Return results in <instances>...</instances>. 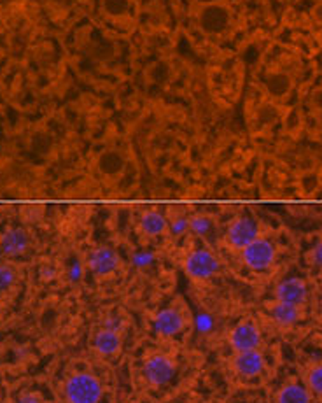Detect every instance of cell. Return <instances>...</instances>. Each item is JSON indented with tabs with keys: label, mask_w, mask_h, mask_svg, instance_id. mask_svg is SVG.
I'll list each match as a JSON object with an SVG mask.
<instances>
[{
	"label": "cell",
	"mask_w": 322,
	"mask_h": 403,
	"mask_svg": "<svg viewBox=\"0 0 322 403\" xmlns=\"http://www.w3.org/2000/svg\"><path fill=\"white\" fill-rule=\"evenodd\" d=\"M268 316L279 328H293L303 316V311L298 305L282 304V302H273L268 307Z\"/></svg>",
	"instance_id": "15"
},
{
	"label": "cell",
	"mask_w": 322,
	"mask_h": 403,
	"mask_svg": "<svg viewBox=\"0 0 322 403\" xmlns=\"http://www.w3.org/2000/svg\"><path fill=\"white\" fill-rule=\"evenodd\" d=\"M167 221H168V235L172 239H184L186 235H189V214L182 209H170L167 212Z\"/></svg>",
	"instance_id": "19"
},
{
	"label": "cell",
	"mask_w": 322,
	"mask_h": 403,
	"mask_svg": "<svg viewBox=\"0 0 322 403\" xmlns=\"http://www.w3.org/2000/svg\"><path fill=\"white\" fill-rule=\"evenodd\" d=\"M198 8H202V6H210V4H219V2H224V0H193Z\"/></svg>",
	"instance_id": "29"
},
{
	"label": "cell",
	"mask_w": 322,
	"mask_h": 403,
	"mask_svg": "<svg viewBox=\"0 0 322 403\" xmlns=\"http://www.w3.org/2000/svg\"><path fill=\"white\" fill-rule=\"evenodd\" d=\"M92 351L102 360H112L119 356L123 349V326L117 319L109 318L102 326L93 332Z\"/></svg>",
	"instance_id": "6"
},
{
	"label": "cell",
	"mask_w": 322,
	"mask_h": 403,
	"mask_svg": "<svg viewBox=\"0 0 322 403\" xmlns=\"http://www.w3.org/2000/svg\"><path fill=\"white\" fill-rule=\"evenodd\" d=\"M214 230H216V221L210 214H205V212L189 214V233L200 239H207L212 235Z\"/></svg>",
	"instance_id": "21"
},
{
	"label": "cell",
	"mask_w": 322,
	"mask_h": 403,
	"mask_svg": "<svg viewBox=\"0 0 322 403\" xmlns=\"http://www.w3.org/2000/svg\"><path fill=\"white\" fill-rule=\"evenodd\" d=\"M86 272V263L81 260H72L71 263H68L67 270H65V274H67V279L71 282H79L82 279V275H85Z\"/></svg>",
	"instance_id": "24"
},
{
	"label": "cell",
	"mask_w": 322,
	"mask_h": 403,
	"mask_svg": "<svg viewBox=\"0 0 322 403\" xmlns=\"http://www.w3.org/2000/svg\"><path fill=\"white\" fill-rule=\"evenodd\" d=\"M193 326H195L196 330H198L200 333H210V330L214 328V319H212V316L210 314H205V312H203V314H198L196 316V318H193Z\"/></svg>",
	"instance_id": "25"
},
{
	"label": "cell",
	"mask_w": 322,
	"mask_h": 403,
	"mask_svg": "<svg viewBox=\"0 0 322 403\" xmlns=\"http://www.w3.org/2000/svg\"><path fill=\"white\" fill-rule=\"evenodd\" d=\"M154 261H156V254L149 249H138V251H135V253H131V263H133V267L140 268V270L152 267Z\"/></svg>",
	"instance_id": "23"
},
{
	"label": "cell",
	"mask_w": 322,
	"mask_h": 403,
	"mask_svg": "<svg viewBox=\"0 0 322 403\" xmlns=\"http://www.w3.org/2000/svg\"><path fill=\"white\" fill-rule=\"evenodd\" d=\"M265 89L272 98H286L293 89V78L286 72H272L266 75Z\"/></svg>",
	"instance_id": "17"
},
{
	"label": "cell",
	"mask_w": 322,
	"mask_h": 403,
	"mask_svg": "<svg viewBox=\"0 0 322 403\" xmlns=\"http://www.w3.org/2000/svg\"><path fill=\"white\" fill-rule=\"evenodd\" d=\"M314 396L308 388L300 382H289L277 393V403H312Z\"/></svg>",
	"instance_id": "18"
},
{
	"label": "cell",
	"mask_w": 322,
	"mask_h": 403,
	"mask_svg": "<svg viewBox=\"0 0 322 403\" xmlns=\"http://www.w3.org/2000/svg\"><path fill=\"white\" fill-rule=\"evenodd\" d=\"M259 237H261V232H259L258 221L249 218V216H240V218L230 223L226 233H224V242L230 249L240 253L242 249H245L249 244H252Z\"/></svg>",
	"instance_id": "8"
},
{
	"label": "cell",
	"mask_w": 322,
	"mask_h": 403,
	"mask_svg": "<svg viewBox=\"0 0 322 403\" xmlns=\"http://www.w3.org/2000/svg\"><path fill=\"white\" fill-rule=\"evenodd\" d=\"M22 272L13 261H0V300H8L18 289Z\"/></svg>",
	"instance_id": "16"
},
{
	"label": "cell",
	"mask_w": 322,
	"mask_h": 403,
	"mask_svg": "<svg viewBox=\"0 0 322 403\" xmlns=\"http://www.w3.org/2000/svg\"><path fill=\"white\" fill-rule=\"evenodd\" d=\"M195 23L200 32L207 37H221L228 34L233 25V13L224 2L202 6L195 16Z\"/></svg>",
	"instance_id": "5"
},
{
	"label": "cell",
	"mask_w": 322,
	"mask_h": 403,
	"mask_svg": "<svg viewBox=\"0 0 322 403\" xmlns=\"http://www.w3.org/2000/svg\"><path fill=\"white\" fill-rule=\"evenodd\" d=\"M307 261L310 267L322 270V240H319L314 247L307 253Z\"/></svg>",
	"instance_id": "26"
},
{
	"label": "cell",
	"mask_w": 322,
	"mask_h": 403,
	"mask_svg": "<svg viewBox=\"0 0 322 403\" xmlns=\"http://www.w3.org/2000/svg\"><path fill=\"white\" fill-rule=\"evenodd\" d=\"M182 270L195 284H205L219 274L221 261L209 247H195L182 258Z\"/></svg>",
	"instance_id": "4"
},
{
	"label": "cell",
	"mask_w": 322,
	"mask_h": 403,
	"mask_svg": "<svg viewBox=\"0 0 322 403\" xmlns=\"http://www.w3.org/2000/svg\"><path fill=\"white\" fill-rule=\"evenodd\" d=\"M177 372V358L172 351L152 349L142 360V377L151 388H163Z\"/></svg>",
	"instance_id": "3"
},
{
	"label": "cell",
	"mask_w": 322,
	"mask_h": 403,
	"mask_svg": "<svg viewBox=\"0 0 322 403\" xmlns=\"http://www.w3.org/2000/svg\"><path fill=\"white\" fill-rule=\"evenodd\" d=\"M137 230L144 239L154 240L159 237L168 235V221L167 216L159 211H144L138 218Z\"/></svg>",
	"instance_id": "13"
},
{
	"label": "cell",
	"mask_w": 322,
	"mask_h": 403,
	"mask_svg": "<svg viewBox=\"0 0 322 403\" xmlns=\"http://www.w3.org/2000/svg\"><path fill=\"white\" fill-rule=\"evenodd\" d=\"M102 13L112 22L126 20L133 13V0H102Z\"/></svg>",
	"instance_id": "20"
},
{
	"label": "cell",
	"mask_w": 322,
	"mask_h": 403,
	"mask_svg": "<svg viewBox=\"0 0 322 403\" xmlns=\"http://www.w3.org/2000/svg\"><path fill=\"white\" fill-rule=\"evenodd\" d=\"M238 254H240L242 263H244L249 270L266 272L275 263L277 249L272 240L265 239V237H259V239H256L254 242L249 244V246L245 247V249H242Z\"/></svg>",
	"instance_id": "7"
},
{
	"label": "cell",
	"mask_w": 322,
	"mask_h": 403,
	"mask_svg": "<svg viewBox=\"0 0 322 403\" xmlns=\"http://www.w3.org/2000/svg\"><path fill=\"white\" fill-rule=\"evenodd\" d=\"M65 403H100L103 398V384L92 372H74L64 381Z\"/></svg>",
	"instance_id": "2"
},
{
	"label": "cell",
	"mask_w": 322,
	"mask_h": 403,
	"mask_svg": "<svg viewBox=\"0 0 322 403\" xmlns=\"http://www.w3.org/2000/svg\"><path fill=\"white\" fill-rule=\"evenodd\" d=\"M263 342L261 328L254 319H244L238 325L231 328L228 335V344H230L233 353H244V351L259 349Z\"/></svg>",
	"instance_id": "9"
},
{
	"label": "cell",
	"mask_w": 322,
	"mask_h": 403,
	"mask_svg": "<svg viewBox=\"0 0 322 403\" xmlns=\"http://www.w3.org/2000/svg\"><path fill=\"white\" fill-rule=\"evenodd\" d=\"M312 18L315 20L317 25L322 27V2H319V4L314 6V9H312Z\"/></svg>",
	"instance_id": "28"
},
{
	"label": "cell",
	"mask_w": 322,
	"mask_h": 403,
	"mask_svg": "<svg viewBox=\"0 0 322 403\" xmlns=\"http://www.w3.org/2000/svg\"><path fill=\"white\" fill-rule=\"evenodd\" d=\"M191 326L193 314L182 296L172 300L167 307L156 312L154 318H152V332L161 340L174 339V337L188 332Z\"/></svg>",
	"instance_id": "1"
},
{
	"label": "cell",
	"mask_w": 322,
	"mask_h": 403,
	"mask_svg": "<svg viewBox=\"0 0 322 403\" xmlns=\"http://www.w3.org/2000/svg\"><path fill=\"white\" fill-rule=\"evenodd\" d=\"M15 403H47V400L39 391H23L16 396Z\"/></svg>",
	"instance_id": "27"
},
{
	"label": "cell",
	"mask_w": 322,
	"mask_h": 403,
	"mask_svg": "<svg viewBox=\"0 0 322 403\" xmlns=\"http://www.w3.org/2000/svg\"><path fill=\"white\" fill-rule=\"evenodd\" d=\"M231 370L242 379H254L259 374H263L266 367L265 354L259 349L244 351V353H233L230 358Z\"/></svg>",
	"instance_id": "11"
},
{
	"label": "cell",
	"mask_w": 322,
	"mask_h": 403,
	"mask_svg": "<svg viewBox=\"0 0 322 403\" xmlns=\"http://www.w3.org/2000/svg\"><path fill=\"white\" fill-rule=\"evenodd\" d=\"M307 295H308L307 282L300 277L286 279V281L280 282L275 289L277 302L298 305V307H301V305L307 302Z\"/></svg>",
	"instance_id": "14"
},
{
	"label": "cell",
	"mask_w": 322,
	"mask_h": 403,
	"mask_svg": "<svg viewBox=\"0 0 322 403\" xmlns=\"http://www.w3.org/2000/svg\"><path fill=\"white\" fill-rule=\"evenodd\" d=\"M30 235L25 228L13 226L0 235V254L4 258L22 256L29 251Z\"/></svg>",
	"instance_id": "12"
},
{
	"label": "cell",
	"mask_w": 322,
	"mask_h": 403,
	"mask_svg": "<svg viewBox=\"0 0 322 403\" xmlns=\"http://www.w3.org/2000/svg\"><path fill=\"white\" fill-rule=\"evenodd\" d=\"M305 386L312 393V396L322 398V361L308 368L307 375H305Z\"/></svg>",
	"instance_id": "22"
},
{
	"label": "cell",
	"mask_w": 322,
	"mask_h": 403,
	"mask_svg": "<svg viewBox=\"0 0 322 403\" xmlns=\"http://www.w3.org/2000/svg\"><path fill=\"white\" fill-rule=\"evenodd\" d=\"M86 270L92 272L96 277H110L121 267V258L116 249L109 246H98L88 253L85 260Z\"/></svg>",
	"instance_id": "10"
},
{
	"label": "cell",
	"mask_w": 322,
	"mask_h": 403,
	"mask_svg": "<svg viewBox=\"0 0 322 403\" xmlns=\"http://www.w3.org/2000/svg\"><path fill=\"white\" fill-rule=\"evenodd\" d=\"M321 309H322V300H321Z\"/></svg>",
	"instance_id": "30"
}]
</instances>
